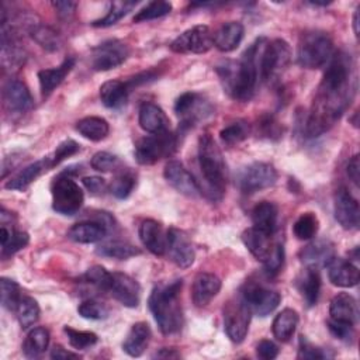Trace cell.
Returning <instances> with one entry per match:
<instances>
[{
  "mask_svg": "<svg viewBox=\"0 0 360 360\" xmlns=\"http://www.w3.org/2000/svg\"><path fill=\"white\" fill-rule=\"evenodd\" d=\"M356 91L353 62L350 55L339 51L332 55L318 87L311 111L307 118L305 132L315 138L330 129L349 107Z\"/></svg>",
  "mask_w": 360,
  "mask_h": 360,
  "instance_id": "6da1fadb",
  "label": "cell"
},
{
  "mask_svg": "<svg viewBox=\"0 0 360 360\" xmlns=\"http://www.w3.org/2000/svg\"><path fill=\"white\" fill-rule=\"evenodd\" d=\"M266 42V38H259L243 52L239 62H226L224 66H218L217 72L224 87L235 100L252 98L259 80V59Z\"/></svg>",
  "mask_w": 360,
  "mask_h": 360,
  "instance_id": "7a4b0ae2",
  "label": "cell"
},
{
  "mask_svg": "<svg viewBox=\"0 0 360 360\" xmlns=\"http://www.w3.org/2000/svg\"><path fill=\"white\" fill-rule=\"evenodd\" d=\"M183 281L176 280L166 285H158L152 290L148 305L160 329L165 335L176 333L183 326V312L180 305V291Z\"/></svg>",
  "mask_w": 360,
  "mask_h": 360,
  "instance_id": "3957f363",
  "label": "cell"
},
{
  "mask_svg": "<svg viewBox=\"0 0 360 360\" xmlns=\"http://www.w3.org/2000/svg\"><path fill=\"white\" fill-rule=\"evenodd\" d=\"M198 165L212 200H219L226 186V165L221 149L210 134L198 139Z\"/></svg>",
  "mask_w": 360,
  "mask_h": 360,
  "instance_id": "277c9868",
  "label": "cell"
},
{
  "mask_svg": "<svg viewBox=\"0 0 360 360\" xmlns=\"http://www.w3.org/2000/svg\"><path fill=\"white\" fill-rule=\"evenodd\" d=\"M333 55V42L326 32L311 31L302 34L298 49L297 62L307 69H319L328 65Z\"/></svg>",
  "mask_w": 360,
  "mask_h": 360,
  "instance_id": "5b68a950",
  "label": "cell"
},
{
  "mask_svg": "<svg viewBox=\"0 0 360 360\" xmlns=\"http://www.w3.org/2000/svg\"><path fill=\"white\" fill-rule=\"evenodd\" d=\"M291 59L290 45L284 39H273L266 42L259 59V77L262 82L276 80Z\"/></svg>",
  "mask_w": 360,
  "mask_h": 360,
  "instance_id": "8992f818",
  "label": "cell"
},
{
  "mask_svg": "<svg viewBox=\"0 0 360 360\" xmlns=\"http://www.w3.org/2000/svg\"><path fill=\"white\" fill-rule=\"evenodd\" d=\"M84 201L82 188L69 174H60L52 183V208L62 215L76 214Z\"/></svg>",
  "mask_w": 360,
  "mask_h": 360,
  "instance_id": "52a82bcc",
  "label": "cell"
},
{
  "mask_svg": "<svg viewBox=\"0 0 360 360\" xmlns=\"http://www.w3.org/2000/svg\"><path fill=\"white\" fill-rule=\"evenodd\" d=\"M176 136L170 131L141 138L135 145V159L139 165H153L173 153Z\"/></svg>",
  "mask_w": 360,
  "mask_h": 360,
  "instance_id": "ba28073f",
  "label": "cell"
},
{
  "mask_svg": "<svg viewBox=\"0 0 360 360\" xmlns=\"http://www.w3.org/2000/svg\"><path fill=\"white\" fill-rule=\"evenodd\" d=\"M250 315L252 311L240 292L224 307V328L232 342L240 343L246 338Z\"/></svg>",
  "mask_w": 360,
  "mask_h": 360,
  "instance_id": "9c48e42d",
  "label": "cell"
},
{
  "mask_svg": "<svg viewBox=\"0 0 360 360\" xmlns=\"http://www.w3.org/2000/svg\"><path fill=\"white\" fill-rule=\"evenodd\" d=\"M276 181L277 172L273 165L255 162L240 172L238 184L243 194H253L256 191L271 187Z\"/></svg>",
  "mask_w": 360,
  "mask_h": 360,
  "instance_id": "30bf717a",
  "label": "cell"
},
{
  "mask_svg": "<svg viewBox=\"0 0 360 360\" xmlns=\"http://www.w3.org/2000/svg\"><path fill=\"white\" fill-rule=\"evenodd\" d=\"M214 45L212 32L207 25H194L176 37L170 49L176 53H205Z\"/></svg>",
  "mask_w": 360,
  "mask_h": 360,
  "instance_id": "8fae6325",
  "label": "cell"
},
{
  "mask_svg": "<svg viewBox=\"0 0 360 360\" xmlns=\"http://www.w3.org/2000/svg\"><path fill=\"white\" fill-rule=\"evenodd\" d=\"M129 56V48L120 39H108L91 51V68L105 72L118 68Z\"/></svg>",
  "mask_w": 360,
  "mask_h": 360,
  "instance_id": "7c38bea8",
  "label": "cell"
},
{
  "mask_svg": "<svg viewBox=\"0 0 360 360\" xmlns=\"http://www.w3.org/2000/svg\"><path fill=\"white\" fill-rule=\"evenodd\" d=\"M240 295L248 302L252 314H256L259 316H267L269 314H271L281 301V297L277 291L269 290L255 283H246V285L240 291Z\"/></svg>",
  "mask_w": 360,
  "mask_h": 360,
  "instance_id": "4fadbf2b",
  "label": "cell"
},
{
  "mask_svg": "<svg viewBox=\"0 0 360 360\" xmlns=\"http://www.w3.org/2000/svg\"><path fill=\"white\" fill-rule=\"evenodd\" d=\"M333 211L336 221L345 229H357L360 222V207L357 200L346 187H339L335 193Z\"/></svg>",
  "mask_w": 360,
  "mask_h": 360,
  "instance_id": "5bb4252c",
  "label": "cell"
},
{
  "mask_svg": "<svg viewBox=\"0 0 360 360\" xmlns=\"http://www.w3.org/2000/svg\"><path fill=\"white\" fill-rule=\"evenodd\" d=\"M107 292L128 308L138 307L141 300V287L138 281L124 273H111V281Z\"/></svg>",
  "mask_w": 360,
  "mask_h": 360,
  "instance_id": "9a60e30c",
  "label": "cell"
},
{
  "mask_svg": "<svg viewBox=\"0 0 360 360\" xmlns=\"http://www.w3.org/2000/svg\"><path fill=\"white\" fill-rule=\"evenodd\" d=\"M170 260L181 267V269H187L193 264L195 253L193 249V245L188 239V236L177 229V228H170L167 231V249Z\"/></svg>",
  "mask_w": 360,
  "mask_h": 360,
  "instance_id": "2e32d148",
  "label": "cell"
},
{
  "mask_svg": "<svg viewBox=\"0 0 360 360\" xmlns=\"http://www.w3.org/2000/svg\"><path fill=\"white\" fill-rule=\"evenodd\" d=\"M165 179L167 183L174 187L179 193L188 195V197H197L201 194V187L198 186L197 180L193 177V174L177 160H170L165 166Z\"/></svg>",
  "mask_w": 360,
  "mask_h": 360,
  "instance_id": "e0dca14e",
  "label": "cell"
},
{
  "mask_svg": "<svg viewBox=\"0 0 360 360\" xmlns=\"http://www.w3.org/2000/svg\"><path fill=\"white\" fill-rule=\"evenodd\" d=\"M3 101L7 110L14 114L27 112L34 105V100L28 87L25 83L17 79H11L4 84Z\"/></svg>",
  "mask_w": 360,
  "mask_h": 360,
  "instance_id": "ac0fdd59",
  "label": "cell"
},
{
  "mask_svg": "<svg viewBox=\"0 0 360 360\" xmlns=\"http://www.w3.org/2000/svg\"><path fill=\"white\" fill-rule=\"evenodd\" d=\"M139 238L143 246L156 256H163L167 249V232L155 219H145L139 225Z\"/></svg>",
  "mask_w": 360,
  "mask_h": 360,
  "instance_id": "d6986e66",
  "label": "cell"
},
{
  "mask_svg": "<svg viewBox=\"0 0 360 360\" xmlns=\"http://www.w3.org/2000/svg\"><path fill=\"white\" fill-rule=\"evenodd\" d=\"M328 277L333 285L338 287H354L360 280L359 269L349 260L333 257L328 264Z\"/></svg>",
  "mask_w": 360,
  "mask_h": 360,
  "instance_id": "ffe728a7",
  "label": "cell"
},
{
  "mask_svg": "<svg viewBox=\"0 0 360 360\" xmlns=\"http://www.w3.org/2000/svg\"><path fill=\"white\" fill-rule=\"evenodd\" d=\"M330 319L342 323L354 326L359 319V307L357 301L349 292L336 294L329 305Z\"/></svg>",
  "mask_w": 360,
  "mask_h": 360,
  "instance_id": "44dd1931",
  "label": "cell"
},
{
  "mask_svg": "<svg viewBox=\"0 0 360 360\" xmlns=\"http://www.w3.org/2000/svg\"><path fill=\"white\" fill-rule=\"evenodd\" d=\"M221 280L212 273H198L193 281L191 297L197 307H205L219 292Z\"/></svg>",
  "mask_w": 360,
  "mask_h": 360,
  "instance_id": "7402d4cb",
  "label": "cell"
},
{
  "mask_svg": "<svg viewBox=\"0 0 360 360\" xmlns=\"http://www.w3.org/2000/svg\"><path fill=\"white\" fill-rule=\"evenodd\" d=\"M139 125L149 134H159L169 131V118L165 111L155 103L145 101L139 107Z\"/></svg>",
  "mask_w": 360,
  "mask_h": 360,
  "instance_id": "603a6c76",
  "label": "cell"
},
{
  "mask_svg": "<svg viewBox=\"0 0 360 360\" xmlns=\"http://www.w3.org/2000/svg\"><path fill=\"white\" fill-rule=\"evenodd\" d=\"M242 242L248 248V250L262 263L269 257V255L273 249V245H274L271 242L270 233H266L255 226L243 231Z\"/></svg>",
  "mask_w": 360,
  "mask_h": 360,
  "instance_id": "cb8c5ba5",
  "label": "cell"
},
{
  "mask_svg": "<svg viewBox=\"0 0 360 360\" xmlns=\"http://www.w3.org/2000/svg\"><path fill=\"white\" fill-rule=\"evenodd\" d=\"M245 28L238 21H228L222 24L215 34H212L214 46L221 52H231L236 49L243 38Z\"/></svg>",
  "mask_w": 360,
  "mask_h": 360,
  "instance_id": "d4e9b609",
  "label": "cell"
},
{
  "mask_svg": "<svg viewBox=\"0 0 360 360\" xmlns=\"http://www.w3.org/2000/svg\"><path fill=\"white\" fill-rule=\"evenodd\" d=\"M152 338L150 328L146 322H136L131 326L124 343L122 349L127 354L132 357H139L148 347Z\"/></svg>",
  "mask_w": 360,
  "mask_h": 360,
  "instance_id": "484cf974",
  "label": "cell"
},
{
  "mask_svg": "<svg viewBox=\"0 0 360 360\" xmlns=\"http://www.w3.org/2000/svg\"><path fill=\"white\" fill-rule=\"evenodd\" d=\"M107 228L100 221H83L72 225L68 231V238L77 243H96L104 239Z\"/></svg>",
  "mask_w": 360,
  "mask_h": 360,
  "instance_id": "4316f807",
  "label": "cell"
},
{
  "mask_svg": "<svg viewBox=\"0 0 360 360\" xmlns=\"http://www.w3.org/2000/svg\"><path fill=\"white\" fill-rule=\"evenodd\" d=\"M75 58L69 56L66 58L58 68L52 69H42L38 72V80H39V87L42 96L51 94L68 76V73L73 69L75 66Z\"/></svg>",
  "mask_w": 360,
  "mask_h": 360,
  "instance_id": "83f0119b",
  "label": "cell"
},
{
  "mask_svg": "<svg viewBox=\"0 0 360 360\" xmlns=\"http://www.w3.org/2000/svg\"><path fill=\"white\" fill-rule=\"evenodd\" d=\"M335 257L333 245L329 240H316L305 246L301 252V260L311 267L326 266Z\"/></svg>",
  "mask_w": 360,
  "mask_h": 360,
  "instance_id": "f1b7e54d",
  "label": "cell"
},
{
  "mask_svg": "<svg viewBox=\"0 0 360 360\" xmlns=\"http://www.w3.org/2000/svg\"><path fill=\"white\" fill-rule=\"evenodd\" d=\"M277 218H278V210L274 202L260 201L252 210L253 226L266 233L271 235L276 231Z\"/></svg>",
  "mask_w": 360,
  "mask_h": 360,
  "instance_id": "f546056e",
  "label": "cell"
},
{
  "mask_svg": "<svg viewBox=\"0 0 360 360\" xmlns=\"http://www.w3.org/2000/svg\"><path fill=\"white\" fill-rule=\"evenodd\" d=\"M129 91L131 90L127 82L124 83L121 80H108L100 87V98L105 107L120 108L127 103Z\"/></svg>",
  "mask_w": 360,
  "mask_h": 360,
  "instance_id": "4dcf8cb0",
  "label": "cell"
},
{
  "mask_svg": "<svg viewBox=\"0 0 360 360\" xmlns=\"http://www.w3.org/2000/svg\"><path fill=\"white\" fill-rule=\"evenodd\" d=\"M51 167V162L49 158L37 160L28 166H25L22 170H20L14 177H11L7 183H6V188L8 190H24L25 187H28L44 170Z\"/></svg>",
  "mask_w": 360,
  "mask_h": 360,
  "instance_id": "1f68e13d",
  "label": "cell"
},
{
  "mask_svg": "<svg viewBox=\"0 0 360 360\" xmlns=\"http://www.w3.org/2000/svg\"><path fill=\"white\" fill-rule=\"evenodd\" d=\"M298 325V314L291 308H284L281 312H278L273 321L271 330L277 340L280 342H288Z\"/></svg>",
  "mask_w": 360,
  "mask_h": 360,
  "instance_id": "d6a6232c",
  "label": "cell"
},
{
  "mask_svg": "<svg viewBox=\"0 0 360 360\" xmlns=\"http://www.w3.org/2000/svg\"><path fill=\"white\" fill-rule=\"evenodd\" d=\"M76 131L86 139L98 142L108 135L110 125L104 118L90 115V117H84L77 121Z\"/></svg>",
  "mask_w": 360,
  "mask_h": 360,
  "instance_id": "836d02e7",
  "label": "cell"
},
{
  "mask_svg": "<svg viewBox=\"0 0 360 360\" xmlns=\"http://www.w3.org/2000/svg\"><path fill=\"white\" fill-rule=\"evenodd\" d=\"M48 345H49V332L45 328L38 326L28 332L22 343V352L27 357L34 359L41 356L48 349Z\"/></svg>",
  "mask_w": 360,
  "mask_h": 360,
  "instance_id": "e575fe53",
  "label": "cell"
},
{
  "mask_svg": "<svg viewBox=\"0 0 360 360\" xmlns=\"http://www.w3.org/2000/svg\"><path fill=\"white\" fill-rule=\"evenodd\" d=\"M300 290L308 307H312L316 304L319 291H321V276L316 267L307 266V270L300 281Z\"/></svg>",
  "mask_w": 360,
  "mask_h": 360,
  "instance_id": "d590c367",
  "label": "cell"
},
{
  "mask_svg": "<svg viewBox=\"0 0 360 360\" xmlns=\"http://www.w3.org/2000/svg\"><path fill=\"white\" fill-rule=\"evenodd\" d=\"M96 252L100 256L112 257V259H118V260H125V259H129V257L141 253V250L138 248H135L134 245H131L128 242H122V240H112V242L100 245L96 249Z\"/></svg>",
  "mask_w": 360,
  "mask_h": 360,
  "instance_id": "8d00e7d4",
  "label": "cell"
},
{
  "mask_svg": "<svg viewBox=\"0 0 360 360\" xmlns=\"http://www.w3.org/2000/svg\"><path fill=\"white\" fill-rule=\"evenodd\" d=\"M136 1H128V0H118V1H112L110 4V8L107 11V14L96 21H93V27H98V28H105V27H111L115 22H118L124 15H127L134 7H135Z\"/></svg>",
  "mask_w": 360,
  "mask_h": 360,
  "instance_id": "74e56055",
  "label": "cell"
},
{
  "mask_svg": "<svg viewBox=\"0 0 360 360\" xmlns=\"http://www.w3.org/2000/svg\"><path fill=\"white\" fill-rule=\"evenodd\" d=\"M39 312L41 311L38 302L31 297H21L15 308L17 319L22 329H28L30 326H32L39 319Z\"/></svg>",
  "mask_w": 360,
  "mask_h": 360,
  "instance_id": "f35d334b",
  "label": "cell"
},
{
  "mask_svg": "<svg viewBox=\"0 0 360 360\" xmlns=\"http://www.w3.org/2000/svg\"><path fill=\"white\" fill-rule=\"evenodd\" d=\"M32 39L46 51H58L60 46V38L55 30L46 25H32L30 30Z\"/></svg>",
  "mask_w": 360,
  "mask_h": 360,
  "instance_id": "ab89813d",
  "label": "cell"
},
{
  "mask_svg": "<svg viewBox=\"0 0 360 360\" xmlns=\"http://www.w3.org/2000/svg\"><path fill=\"white\" fill-rule=\"evenodd\" d=\"M170 11H172V4L169 1L155 0V1L148 3L139 11H136L132 21L134 22H143V21H149V20H156V18L167 15Z\"/></svg>",
  "mask_w": 360,
  "mask_h": 360,
  "instance_id": "60d3db41",
  "label": "cell"
},
{
  "mask_svg": "<svg viewBox=\"0 0 360 360\" xmlns=\"http://www.w3.org/2000/svg\"><path fill=\"white\" fill-rule=\"evenodd\" d=\"M294 235L300 240H308L314 238L318 232V218L312 212H305L298 217L292 226Z\"/></svg>",
  "mask_w": 360,
  "mask_h": 360,
  "instance_id": "b9f144b4",
  "label": "cell"
},
{
  "mask_svg": "<svg viewBox=\"0 0 360 360\" xmlns=\"http://www.w3.org/2000/svg\"><path fill=\"white\" fill-rule=\"evenodd\" d=\"M0 295H1V305L8 311H15V308L21 300V292H20L18 284L14 280L1 277Z\"/></svg>",
  "mask_w": 360,
  "mask_h": 360,
  "instance_id": "7bdbcfd3",
  "label": "cell"
},
{
  "mask_svg": "<svg viewBox=\"0 0 360 360\" xmlns=\"http://www.w3.org/2000/svg\"><path fill=\"white\" fill-rule=\"evenodd\" d=\"M63 330L68 335L70 346L75 347V349H79V350L91 347L98 340L97 335L93 333V332H89V330H77V329H73L70 326H65Z\"/></svg>",
  "mask_w": 360,
  "mask_h": 360,
  "instance_id": "ee69618b",
  "label": "cell"
},
{
  "mask_svg": "<svg viewBox=\"0 0 360 360\" xmlns=\"http://www.w3.org/2000/svg\"><path fill=\"white\" fill-rule=\"evenodd\" d=\"M135 183H136V180H135V176L132 173L122 172L121 174H118L112 180V183L110 186V191L114 197H117L120 200H124L132 193V190L135 187Z\"/></svg>",
  "mask_w": 360,
  "mask_h": 360,
  "instance_id": "f6af8a7d",
  "label": "cell"
},
{
  "mask_svg": "<svg viewBox=\"0 0 360 360\" xmlns=\"http://www.w3.org/2000/svg\"><path fill=\"white\" fill-rule=\"evenodd\" d=\"M248 135H249V127H248V124L243 122V121L232 122V124H229L228 127H225V128L219 132V136H221L222 142L226 143V145L239 143V142L243 141Z\"/></svg>",
  "mask_w": 360,
  "mask_h": 360,
  "instance_id": "bcb514c9",
  "label": "cell"
},
{
  "mask_svg": "<svg viewBox=\"0 0 360 360\" xmlns=\"http://www.w3.org/2000/svg\"><path fill=\"white\" fill-rule=\"evenodd\" d=\"M83 280L94 287H97L98 290L107 291L110 281H111V273L107 271L103 266H91L83 276Z\"/></svg>",
  "mask_w": 360,
  "mask_h": 360,
  "instance_id": "7dc6e473",
  "label": "cell"
},
{
  "mask_svg": "<svg viewBox=\"0 0 360 360\" xmlns=\"http://www.w3.org/2000/svg\"><path fill=\"white\" fill-rule=\"evenodd\" d=\"M90 165L94 170L97 172H103V173H107V172H114L118 169L120 166V159L110 153V152H97L93 155L91 160H90Z\"/></svg>",
  "mask_w": 360,
  "mask_h": 360,
  "instance_id": "c3c4849f",
  "label": "cell"
},
{
  "mask_svg": "<svg viewBox=\"0 0 360 360\" xmlns=\"http://www.w3.org/2000/svg\"><path fill=\"white\" fill-rule=\"evenodd\" d=\"M77 312L86 319H96V321L105 319L108 316V309L105 308V305L93 300L82 302L77 308Z\"/></svg>",
  "mask_w": 360,
  "mask_h": 360,
  "instance_id": "681fc988",
  "label": "cell"
},
{
  "mask_svg": "<svg viewBox=\"0 0 360 360\" xmlns=\"http://www.w3.org/2000/svg\"><path fill=\"white\" fill-rule=\"evenodd\" d=\"M284 263V248L280 243H274L269 257L263 262L267 276H276Z\"/></svg>",
  "mask_w": 360,
  "mask_h": 360,
  "instance_id": "f907efd6",
  "label": "cell"
},
{
  "mask_svg": "<svg viewBox=\"0 0 360 360\" xmlns=\"http://www.w3.org/2000/svg\"><path fill=\"white\" fill-rule=\"evenodd\" d=\"M79 150H80V146H79V143H77L76 141H73V139H66V141L60 142V143L56 146L53 155L49 158L51 167L59 165L62 160H65L66 158H69V156L77 153Z\"/></svg>",
  "mask_w": 360,
  "mask_h": 360,
  "instance_id": "816d5d0a",
  "label": "cell"
},
{
  "mask_svg": "<svg viewBox=\"0 0 360 360\" xmlns=\"http://www.w3.org/2000/svg\"><path fill=\"white\" fill-rule=\"evenodd\" d=\"M28 233L27 232H21V231H14L11 233V236L8 238V240L1 245V256L3 257H7V256H11L13 253L18 252L20 249L25 248L28 245Z\"/></svg>",
  "mask_w": 360,
  "mask_h": 360,
  "instance_id": "f5cc1de1",
  "label": "cell"
},
{
  "mask_svg": "<svg viewBox=\"0 0 360 360\" xmlns=\"http://www.w3.org/2000/svg\"><path fill=\"white\" fill-rule=\"evenodd\" d=\"M325 357H328V354L322 349L314 346L305 336L300 338L298 359H312V360H315V359H325Z\"/></svg>",
  "mask_w": 360,
  "mask_h": 360,
  "instance_id": "db71d44e",
  "label": "cell"
},
{
  "mask_svg": "<svg viewBox=\"0 0 360 360\" xmlns=\"http://www.w3.org/2000/svg\"><path fill=\"white\" fill-rule=\"evenodd\" d=\"M328 329L329 332L345 342H349L353 338V326L347 325V323H342V322H336L333 319L328 321Z\"/></svg>",
  "mask_w": 360,
  "mask_h": 360,
  "instance_id": "11a10c76",
  "label": "cell"
},
{
  "mask_svg": "<svg viewBox=\"0 0 360 360\" xmlns=\"http://www.w3.org/2000/svg\"><path fill=\"white\" fill-rule=\"evenodd\" d=\"M257 128H260V132L267 136V138H278L281 135V131H280V125L277 124V121L271 117V115H264L260 118L259 124H257Z\"/></svg>",
  "mask_w": 360,
  "mask_h": 360,
  "instance_id": "9f6ffc18",
  "label": "cell"
},
{
  "mask_svg": "<svg viewBox=\"0 0 360 360\" xmlns=\"http://www.w3.org/2000/svg\"><path fill=\"white\" fill-rule=\"evenodd\" d=\"M198 97V94L195 93H191V91H187V93H183L174 103V112L181 118L188 110L190 107L194 104L195 98Z\"/></svg>",
  "mask_w": 360,
  "mask_h": 360,
  "instance_id": "6f0895ef",
  "label": "cell"
},
{
  "mask_svg": "<svg viewBox=\"0 0 360 360\" xmlns=\"http://www.w3.org/2000/svg\"><path fill=\"white\" fill-rule=\"evenodd\" d=\"M256 353L263 360H271V359L277 357L278 347L274 342L264 339V340H260L259 345L256 346Z\"/></svg>",
  "mask_w": 360,
  "mask_h": 360,
  "instance_id": "680465c9",
  "label": "cell"
},
{
  "mask_svg": "<svg viewBox=\"0 0 360 360\" xmlns=\"http://www.w3.org/2000/svg\"><path fill=\"white\" fill-rule=\"evenodd\" d=\"M84 187L93 194H103L107 190V181L98 176H87L82 179Z\"/></svg>",
  "mask_w": 360,
  "mask_h": 360,
  "instance_id": "91938a15",
  "label": "cell"
},
{
  "mask_svg": "<svg viewBox=\"0 0 360 360\" xmlns=\"http://www.w3.org/2000/svg\"><path fill=\"white\" fill-rule=\"evenodd\" d=\"M346 172H347V176L350 177V180L359 186V181H360V156L359 155H354L349 163H347V167H346Z\"/></svg>",
  "mask_w": 360,
  "mask_h": 360,
  "instance_id": "94428289",
  "label": "cell"
},
{
  "mask_svg": "<svg viewBox=\"0 0 360 360\" xmlns=\"http://www.w3.org/2000/svg\"><path fill=\"white\" fill-rule=\"evenodd\" d=\"M52 6L55 7V10L58 11V14L62 17V18H68V17H70L73 13H75V10H76V6H77V3H75V1H53L52 3Z\"/></svg>",
  "mask_w": 360,
  "mask_h": 360,
  "instance_id": "6125c7cd",
  "label": "cell"
},
{
  "mask_svg": "<svg viewBox=\"0 0 360 360\" xmlns=\"http://www.w3.org/2000/svg\"><path fill=\"white\" fill-rule=\"evenodd\" d=\"M51 357L53 360H68V359H79V354L72 353V352H66L62 346H55L51 352Z\"/></svg>",
  "mask_w": 360,
  "mask_h": 360,
  "instance_id": "be15d7a7",
  "label": "cell"
},
{
  "mask_svg": "<svg viewBox=\"0 0 360 360\" xmlns=\"http://www.w3.org/2000/svg\"><path fill=\"white\" fill-rule=\"evenodd\" d=\"M156 357H163V359H177V357H180V353H177L174 349H162L159 353H156Z\"/></svg>",
  "mask_w": 360,
  "mask_h": 360,
  "instance_id": "e7e4bbea",
  "label": "cell"
},
{
  "mask_svg": "<svg viewBox=\"0 0 360 360\" xmlns=\"http://www.w3.org/2000/svg\"><path fill=\"white\" fill-rule=\"evenodd\" d=\"M353 30H354L356 37H359V7L356 8L354 15H353Z\"/></svg>",
  "mask_w": 360,
  "mask_h": 360,
  "instance_id": "03108f58",
  "label": "cell"
}]
</instances>
